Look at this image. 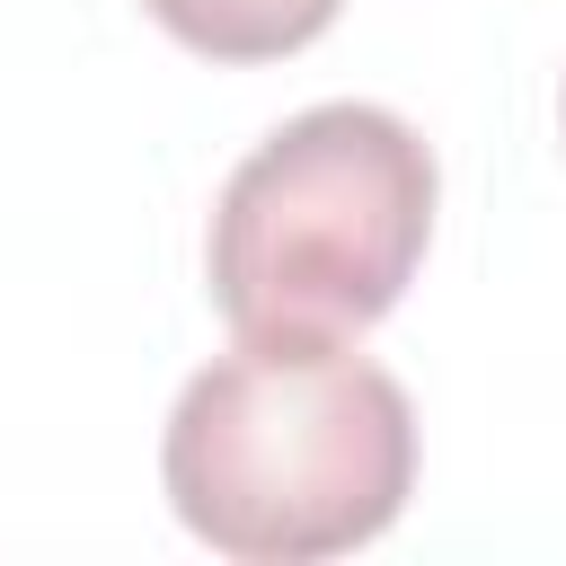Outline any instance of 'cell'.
<instances>
[{
  "label": "cell",
  "mask_w": 566,
  "mask_h": 566,
  "mask_svg": "<svg viewBox=\"0 0 566 566\" xmlns=\"http://www.w3.org/2000/svg\"><path fill=\"white\" fill-rule=\"evenodd\" d=\"M159 486L230 566L345 557L407 513L416 407L354 345H239L177 389Z\"/></svg>",
  "instance_id": "cell-1"
},
{
  "label": "cell",
  "mask_w": 566,
  "mask_h": 566,
  "mask_svg": "<svg viewBox=\"0 0 566 566\" xmlns=\"http://www.w3.org/2000/svg\"><path fill=\"white\" fill-rule=\"evenodd\" d=\"M159 35H177L203 62H283L336 27L345 0H142Z\"/></svg>",
  "instance_id": "cell-3"
},
{
  "label": "cell",
  "mask_w": 566,
  "mask_h": 566,
  "mask_svg": "<svg viewBox=\"0 0 566 566\" xmlns=\"http://www.w3.org/2000/svg\"><path fill=\"white\" fill-rule=\"evenodd\" d=\"M442 168L389 106L327 97L274 124L221 186L203 283L239 345H363L416 283Z\"/></svg>",
  "instance_id": "cell-2"
}]
</instances>
